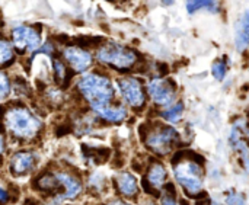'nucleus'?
Returning <instances> with one entry per match:
<instances>
[{"label":"nucleus","mask_w":249,"mask_h":205,"mask_svg":"<svg viewBox=\"0 0 249 205\" xmlns=\"http://www.w3.org/2000/svg\"><path fill=\"white\" fill-rule=\"evenodd\" d=\"M174 173L178 184L190 195H197L203 189L204 171L200 162L191 157H179L174 162Z\"/></svg>","instance_id":"nucleus-1"},{"label":"nucleus","mask_w":249,"mask_h":205,"mask_svg":"<svg viewBox=\"0 0 249 205\" xmlns=\"http://www.w3.org/2000/svg\"><path fill=\"white\" fill-rule=\"evenodd\" d=\"M79 90L90 102L92 108L109 103L114 95V89L109 79L99 74L85 76L79 82Z\"/></svg>","instance_id":"nucleus-2"},{"label":"nucleus","mask_w":249,"mask_h":205,"mask_svg":"<svg viewBox=\"0 0 249 205\" xmlns=\"http://www.w3.org/2000/svg\"><path fill=\"white\" fill-rule=\"evenodd\" d=\"M96 57L101 63L109 64L120 70L130 68L137 61V54L133 50H130L124 45L115 44V42H108V44L102 45L98 50Z\"/></svg>","instance_id":"nucleus-3"},{"label":"nucleus","mask_w":249,"mask_h":205,"mask_svg":"<svg viewBox=\"0 0 249 205\" xmlns=\"http://www.w3.org/2000/svg\"><path fill=\"white\" fill-rule=\"evenodd\" d=\"M7 128L18 137H32L39 130V121L26 109L13 108L6 114Z\"/></svg>","instance_id":"nucleus-4"},{"label":"nucleus","mask_w":249,"mask_h":205,"mask_svg":"<svg viewBox=\"0 0 249 205\" xmlns=\"http://www.w3.org/2000/svg\"><path fill=\"white\" fill-rule=\"evenodd\" d=\"M177 140H178V134L172 127L158 125L147 134L146 144L152 152L163 156L171 152V149Z\"/></svg>","instance_id":"nucleus-5"},{"label":"nucleus","mask_w":249,"mask_h":205,"mask_svg":"<svg viewBox=\"0 0 249 205\" xmlns=\"http://www.w3.org/2000/svg\"><path fill=\"white\" fill-rule=\"evenodd\" d=\"M118 90L124 101L133 108H142L144 105L143 85L137 77H123L117 82Z\"/></svg>","instance_id":"nucleus-6"},{"label":"nucleus","mask_w":249,"mask_h":205,"mask_svg":"<svg viewBox=\"0 0 249 205\" xmlns=\"http://www.w3.org/2000/svg\"><path fill=\"white\" fill-rule=\"evenodd\" d=\"M147 90H149V95H150L152 101L156 105L171 106L172 102L175 101V95H177L175 86L172 85V82H169L166 79H160V77L153 79L149 83Z\"/></svg>","instance_id":"nucleus-7"},{"label":"nucleus","mask_w":249,"mask_h":205,"mask_svg":"<svg viewBox=\"0 0 249 205\" xmlns=\"http://www.w3.org/2000/svg\"><path fill=\"white\" fill-rule=\"evenodd\" d=\"M13 44L19 52L23 51H34L41 44L39 34L28 26H18L13 29Z\"/></svg>","instance_id":"nucleus-8"},{"label":"nucleus","mask_w":249,"mask_h":205,"mask_svg":"<svg viewBox=\"0 0 249 205\" xmlns=\"http://www.w3.org/2000/svg\"><path fill=\"white\" fill-rule=\"evenodd\" d=\"M64 58L70 64V67L76 71H85L92 64V55L79 47H69L64 50Z\"/></svg>","instance_id":"nucleus-9"},{"label":"nucleus","mask_w":249,"mask_h":205,"mask_svg":"<svg viewBox=\"0 0 249 205\" xmlns=\"http://www.w3.org/2000/svg\"><path fill=\"white\" fill-rule=\"evenodd\" d=\"M93 111L101 117L104 118L105 121L108 122H121L125 120L127 117V109L121 105H111V103H107V105H101V106H95Z\"/></svg>","instance_id":"nucleus-10"},{"label":"nucleus","mask_w":249,"mask_h":205,"mask_svg":"<svg viewBox=\"0 0 249 205\" xmlns=\"http://www.w3.org/2000/svg\"><path fill=\"white\" fill-rule=\"evenodd\" d=\"M235 45L238 51H245L249 47V10L244 12L236 23Z\"/></svg>","instance_id":"nucleus-11"},{"label":"nucleus","mask_w":249,"mask_h":205,"mask_svg":"<svg viewBox=\"0 0 249 205\" xmlns=\"http://www.w3.org/2000/svg\"><path fill=\"white\" fill-rule=\"evenodd\" d=\"M55 179L63 187V198L71 200V198L77 197V194L82 189L80 182L76 178H73L71 175H69V173H57L55 175Z\"/></svg>","instance_id":"nucleus-12"},{"label":"nucleus","mask_w":249,"mask_h":205,"mask_svg":"<svg viewBox=\"0 0 249 205\" xmlns=\"http://www.w3.org/2000/svg\"><path fill=\"white\" fill-rule=\"evenodd\" d=\"M166 176H168V173H166L165 166H163L162 163H159V162H155V163L150 166V169H149V173H147V184H149L150 188L159 191L162 187H165V184H166Z\"/></svg>","instance_id":"nucleus-13"},{"label":"nucleus","mask_w":249,"mask_h":205,"mask_svg":"<svg viewBox=\"0 0 249 205\" xmlns=\"http://www.w3.org/2000/svg\"><path fill=\"white\" fill-rule=\"evenodd\" d=\"M34 162H35V156L32 153H28V152L18 153L12 159V171L16 175H23L32 169Z\"/></svg>","instance_id":"nucleus-14"},{"label":"nucleus","mask_w":249,"mask_h":205,"mask_svg":"<svg viewBox=\"0 0 249 205\" xmlns=\"http://www.w3.org/2000/svg\"><path fill=\"white\" fill-rule=\"evenodd\" d=\"M117 185H118V189L123 195L125 197H133L137 194V181L136 178L128 173V172H123L117 176Z\"/></svg>","instance_id":"nucleus-15"},{"label":"nucleus","mask_w":249,"mask_h":205,"mask_svg":"<svg viewBox=\"0 0 249 205\" xmlns=\"http://www.w3.org/2000/svg\"><path fill=\"white\" fill-rule=\"evenodd\" d=\"M201 9H209L212 12L217 10V0H187V12L196 13Z\"/></svg>","instance_id":"nucleus-16"},{"label":"nucleus","mask_w":249,"mask_h":205,"mask_svg":"<svg viewBox=\"0 0 249 205\" xmlns=\"http://www.w3.org/2000/svg\"><path fill=\"white\" fill-rule=\"evenodd\" d=\"M182 112H184V105L181 102H177V103H172L171 106H168L163 112H162V117L165 121L174 124V122H178L182 117Z\"/></svg>","instance_id":"nucleus-17"},{"label":"nucleus","mask_w":249,"mask_h":205,"mask_svg":"<svg viewBox=\"0 0 249 205\" xmlns=\"http://www.w3.org/2000/svg\"><path fill=\"white\" fill-rule=\"evenodd\" d=\"M226 71H228V66H226V61L225 60H217V61L213 63L212 73H213V76L217 80H223L225 76H226Z\"/></svg>","instance_id":"nucleus-18"},{"label":"nucleus","mask_w":249,"mask_h":205,"mask_svg":"<svg viewBox=\"0 0 249 205\" xmlns=\"http://www.w3.org/2000/svg\"><path fill=\"white\" fill-rule=\"evenodd\" d=\"M13 55V51H12V47L7 41L4 39H0V64H4L7 63Z\"/></svg>","instance_id":"nucleus-19"},{"label":"nucleus","mask_w":249,"mask_h":205,"mask_svg":"<svg viewBox=\"0 0 249 205\" xmlns=\"http://www.w3.org/2000/svg\"><path fill=\"white\" fill-rule=\"evenodd\" d=\"M225 201L226 205H245V198L238 192H229Z\"/></svg>","instance_id":"nucleus-20"},{"label":"nucleus","mask_w":249,"mask_h":205,"mask_svg":"<svg viewBox=\"0 0 249 205\" xmlns=\"http://www.w3.org/2000/svg\"><path fill=\"white\" fill-rule=\"evenodd\" d=\"M9 90H10L9 80H7V77H6L4 74H1V73H0V101H1L3 98H6V96H7Z\"/></svg>","instance_id":"nucleus-21"},{"label":"nucleus","mask_w":249,"mask_h":205,"mask_svg":"<svg viewBox=\"0 0 249 205\" xmlns=\"http://www.w3.org/2000/svg\"><path fill=\"white\" fill-rule=\"evenodd\" d=\"M162 205H179L177 197H175V192L172 189L163 192V195H162Z\"/></svg>","instance_id":"nucleus-22"},{"label":"nucleus","mask_w":249,"mask_h":205,"mask_svg":"<svg viewBox=\"0 0 249 205\" xmlns=\"http://www.w3.org/2000/svg\"><path fill=\"white\" fill-rule=\"evenodd\" d=\"M54 68H55V79H58V80H61V79H64V66L60 63V61H54Z\"/></svg>","instance_id":"nucleus-23"},{"label":"nucleus","mask_w":249,"mask_h":205,"mask_svg":"<svg viewBox=\"0 0 249 205\" xmlns=\"http://www.w3.org/2000/svg\"><path fill=\"white\" fill-rule=\"evenodd\" d=\"M7 200V192L0 188V203H4Z\"/></svg>","instance_id":"nucleus-24"},{"label":"nucleus","mask_w":249,"mask_h":205,"mask_svg":"<svg viewBox=\"0 0 249 205\" xmlns=\"http://www.w3.org/2000/svg\"><path fill=\"white\" fill-rule=\"evenodd\" d=\"M162 1V4H165V6H172L174 3H175V0H160Z\"/></svg>","instance_id":"nucleus-25"},{"label":"nucleus","mask_w":249,"mask_h":205,"mask_svg":"<svg viewBox=\"0 0 249 205\" xmlns=\"http://www.w3.org/2000/svg\"><path fill=\"white\" fill-rule=\"evenodd\" d=\"M109 205H130V204H127V203H123V201H115V203H112V204H109Z\"/></svg>","instance_id":"nucleus-26"},{"label":"nucleus","mask_w":249,"mask_h":205,"mask_svg":"<svg viewBox=\"0 0 249 205\" xmlns=\"http://www.w3.org/2000/svg\"><path fill=\"white\" fill-rule=\"evenodd\" d=\"M1 150H3V138L0 136V153H1Z\"/></svg>","instance_id":"nucleus-27"},{"label":"nucleus","mask_w":249,"mask_h":205,"mask_svg":"<svg viewBox=\"0 0 249 205\" xmlns=\"http://www.w3.org/2000/svg\"><path fill=\"white\" fill-rule=\"evenodd\" d=\"M53 205H54V204H53Z\"/></svg>","instance_id":"nucleus-28"}]
</instances>
